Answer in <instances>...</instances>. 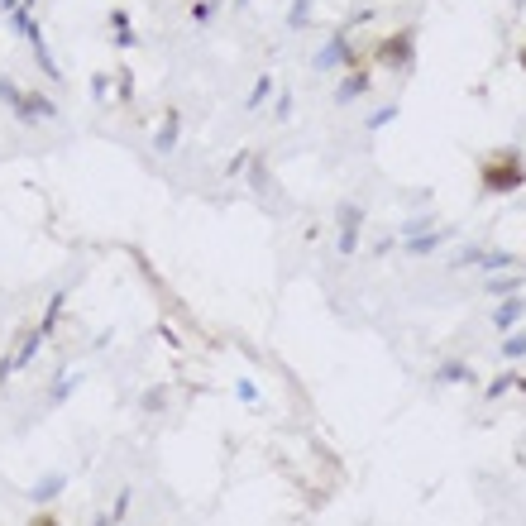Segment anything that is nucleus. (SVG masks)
Here are the masks:
<instances>
[{
	"mask_svg": "<svg viewBox=\"0 0 526 526\" xmlns=\"http://www.w3.org/2000/svg\"><path fill=\"white\" fill-rule=\"evenodd\" d=\"M96 526H106V522H96Z\"/></svg>",
	"mask_w": 526,
	"mask_h": 526,
	"instance_id": "f8f14e48",
	"label": "nucleus"
},
{
	"mask_svg": "<svg viewBox=\"0 0 526 526\" xmlns=\"http://www.w3.org/2000/svg\"><path fill=\"white\" fill-rule=\"evenodd\" d=\"M359 220H364V211H359L354 201H345V206H340V249H345V254H354V244H359Z\"/></svg>",
	"mask_w": 526,
	"mask_h": 526,
	"instance_id": "7ed1b4c3",
	"label": "nucleus"
},
{
	"mask_svg": "<svg viewBox=\"0 0 526 526\" xmlns=\"http://www.w3.org/2000/svg\"><path fill=\"white\" fill-rule=\"evenodd\" d=\"M517 67H522V72H526V44L517 48Z\"/></svg>",
	"mask_w": 526,
	"mask_h": 526,
	"instance_id": "9b49d317",
	"label": "nucleus"
},
{
	"mask_svg": "<svg viewBox=\"0 0 526 526\" xmlns=\"http://www.w3.org/2000/svg\"><path fill=\"white\" fill-rule=\"evenodd\" d=\"M177 139V110H168V120H163V134H158V154H168Z\"/></svg>",
	"mask_w": 526,
	"mask_h": 526,
	"instance_id": "423d86ee",
	"label": "nucleus"
},
{
	"mask_svg": "<svg viewBox=\"0 0 526 526\" xmlns=\"http://www.w3.org/2000/svg\"><path fill=\"white\" fill-rule=\"evenodd\" d=\"M503 354H507V359H522V354H526V330H517V335L507 340V345H503Z\"/></svg>",
	"mask_w": 526,
	"mask_h": 526,
	"instance_id": "0eeeda50",
	"label": "nucleus"
},
{
	"mask_svg": "<svg viewBox=\"0 0 526 526\" xmlns=\"http://www.w3.org/2000/svg\"><path fill=\"white\" fill-rule=\"evenodd\" d=\"M440 378H445V383H464V378H469V369H464V364H445V369H440Z\"/></svg>",
	"mask_w": 526,
	"mask_h": 526,
	"instance_id": "6e6552de",
	"label": "nucleus"
},
{
	"mask_svg": "<svg viewBox=\"0 0 526 526\" xmlns=\"http://www.w3.org/2000/svg\"><path fill=\"white\" fill-rule=\"evenodd\" d=\"M58 488H63V479H48L34 488V498H58Z\"/></svg>",
	"mask_w": 526,
	"mask_h": 526,
	"instance_id": "9d476101",
	"label": "nucleus"
},
{
	"mask_svg": "<svg viewBox=\"0 0 526 526\" xmlns=\"http://www.w3.org/2000/svg\"><path fill=\"white\" fill-rule=\"evenodd\" d=\"M29 526H63V517H58V512H34Z\"/></svg>",
	"mask_w": 526,
	"mask_h": 526,
	"instance_id": "1a4fd4ad",
	"label": "nucleus"
},
{
	"mask_svg": "<svg viewBox=\"0 0 526 526\" xmlns=\"http://www.w3.org/2000/svg\"><path fill=\"white\" fill-rule=\"evenodd\" d=\"M364 91H369V72L354 63V67H350V77H345V82L335 87V101H354V96H364Z\"/></svg>",
	"mask_w": 526,
	"mask_h": 526,
	"instance_id": "39448f33",
	"label": "nucleus"
},
{
	"mask_svg": "<svg viewBox=\"0 0 526 526\" xmlns=\"http://www.w3.org/2000/svg\"><path fill=\"white\" fill-rule=\"evenodd\" d=\"M373 63L397 72V77L412 72V63H417V29H397L388 39H378V44H373Z\"/></svg>",
	"mask_w": 526,
	"mask_h": 526,
	"instance_id": "f03ea898",
	"label": "nucleus"
},
{
	"mask_svg": "<svg viewBox=\"0 0 526 526\" xmlns=\"http://www.w3.org/2000/svg\"><path fill=\"white\" fill-rule=\"evenodd\" d=\"M522 316H526V302L517 297V292H512V297H503V307L493 311V326H498V330H512L517 321H522Z\"/></svg>",
	"mask_w": 526,
	"mask_h": 526,
	"instance_id": "20e7f679",
	"label": "nucleus"
},
{
	"mask_svg": "<svg viewBox=\"0 0 526 526\" xmlns=\"http://www.w3.org/2000/svg\"><path fill=\"white\" fill-rule=\"evenodd\" d=\"M526 187V158L522 149H493L479 158V192L483 197H512Z\"/></svg>",
	"mask_w": 526,
	"mask_h": 526,
	"instance_id": "f257e3e1",
	"label": "nucleus"
}]
</instances>
